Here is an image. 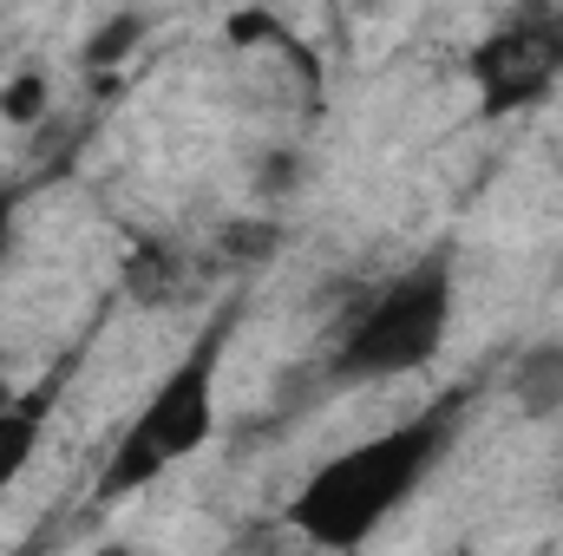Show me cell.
<instances>
[{"label":"cell","instance_id":"6da1fadb","mask_svg":"<svg viewBox=\"0 0 563 556\" xmlns=\"http://www.w3.org/2000/svg\"><path fill=\"white\" fill-rule=\"evenodd\" d=\"M459 432H465V393H439L432 407L407 413L400 425L321 458L301 478V491L288 498V524L314 551H334V556L361 551L387 518H400L420 498V485L445 465Z\"/></svg>","mask_w":563,"mask_h":556},{"label":"cell","instance_id":"277c9868","mask_svg":"<svg viewBox=\"0 0 563 556\" xmlns=\"http://www.w3.org/2000/svg\"><path fill=\"white\" fill-rule=\"evenodd\" d=\"M478 112L511 119L563 86V7H525L472 46Z\"/></svg>","mask_w":563,"mask_h":556},{"label":"cell","instance_id":"3957f363","mask_svg":"<svg viewBox=\"0 0 563 556\" xmlns=\"http://www.w3.org/2000/svg\"><path fill=\"white\" fill-rule=\"evenodd\" d=\"M452 256H420L407 276L374 288L334 334L328 380L334 387H367V380H400L420 374L452 334Z\"/></svg>","mask_w":563,"mask_h":556},{"label":"cell","instance_id":"30bf717a","mask_svg":"<svg viewBox=\"0 0 563 556\" xmlns=\"http://www.w3.org/2000/svg\"><path fill=\"white\" fill-rule=\"evenodd\" d=\"M7 400H13V387H7V380H0V407H7Z\"/></svg>","mask_w":563,"mask_h":556},{"label":"cell","instance_id":"7a4b0ae2","mask_svg":"<svg viewBox=\"0 0 563 556\" xmlns=\"http://www.w3.org/2000/svg\"><path fill=\"white\" fill-rule=\"evenodd\" d=\"M223 347H230V314H217L190 354L157 380V393L139 407V419L119 432L106 471H99V504H119L144 485H157L170 465L197 458L217 432V367H223Z\"/></svg>","mask_w":563,"mask_h":556},{"label":"cell","instance_id":"8992f818","mask_svg":"<svg viewBox=\"0 0 563 556\" xmlns=\"http://www.w3.org/2000/svg\"><path fill=\"white\" fill-rule=\"evenodd\" d=\"M511 393H518V407H525V413H538V419L558 413V407H563V341L525 354V367H518Z\"/></svg>","mask_w":563,"mask_h":556},{"label":"cell","instance_id":"ba28073f","mask_svg":"<svg viewBox=\"0 0 563 556\" xmlns=\"http://www.w3.org/2000/svg\"><path fill=\"white\" fill-rule=\"evenodd\" d=\"M7 249H13V197L0 190V263H7Z\"/></svg>","mask_w":563,"mask_h":556},{"label":"cell","instance_id":"9c48e42d","mask_svg":"<svg viewBox=\"0 0 563 556\" xmlns=\"http://www.w3.org/2000/svg\"><path fill=\"white\" fill-rule=\"evenodd\" d=\"M7 556H40V544H20V551H7Z\"/></svg>","mask_w":563,"mask_h":556},{"label":"cell","instance_id":"5b68a950","mask_svg":"<svg viewBox=\"0 0 563 556\" xmlns=\"http://www.w3.org/2000/svg\"><path fill=\"white\" fill-rule=\"evenodd\" d=\"M73 380V360L66 367H53L40 387H20L7 407H0V498L20 485V471L40 458V445H46V425H53V407H59V387Z\"/></svg>","mask_w":563,"mask_h":556},{"label":"cell","instance_id":"52a82bcc","mask_svg":"<svg viewBox=\"0 0 563 556\" xmlns=\"http://www.w3.org/2000/svg\"><path fill=\"white\" fill-rule=\"evenodd\" d=\"M139 40V20H112L99 40H92V59H119V46H132Z\"/></svg>","mask_w":563,"mask_h":556}]
</instances>
